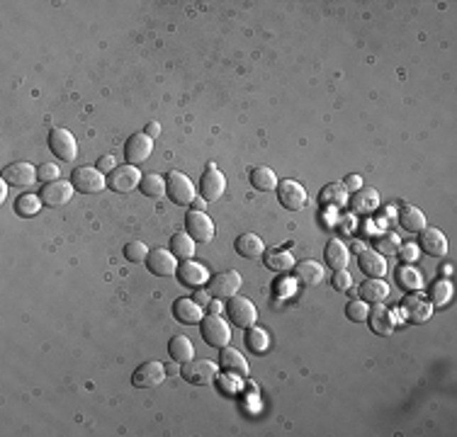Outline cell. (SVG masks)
Here are the masks:
<instances>
[{"mask_svg":"<svg viewBox=\"0 0 457 437\" xmlns=\"http://www.w3.org/2000/svg\"><path fill=\"white\" fill-rule=\"evenodd\" d=\"M165 195L170 197L173 204H178V207H190L195 202V185L180 170H170L165 175Z\"/></svg>","mask_w":457,"mask_h":437,"instance_id":"obj_1","label":"cell"},{"mask_svg":"<svg viewBox=\"0 0 457 437\" xmlns=\"http://www.w3.org/2000/svg\"><path fill=\"white\" fill-rule=\"evenodd\" d=\"M199 333H202V340L209 345V348H226L228 340H231V328L228 323L221 319V316H204L202 323H199Z\"/></svg>","mask_w":457,"mask_h":437,"instance_id":"obj_2","label":"cell"},{"mask_svg":"<svg viewBox=\"0 0 457 437\" xmlns=\"http://www.w3.org/2000/svg\"><path fill=\"white\" fill-rule=\"evenodd\" d=\"M71 183L76 187V192H83V195H98L107 187V175L100 173L98 168L93 166H81L71 173Z\"/></svg>","mask_w":457,"mask_h":437,"instance_id":"obj_3","label":"cell"},{"mask_svg":"<svg viewBox=\"0 0 457 437\" xmlns=\"http://www.w3.org/2000/svg\"><path fill=\"white\" fill-rule=\"evenodd\" d=\"M226 316L228 321L233 323L236 328H250L255 326V321H258V309H255V304L250 302V299L246 297H231L226 302Z\"/></svg>","mask_w":457,"mask_h":437,"instance_id":"obj_4","label":"cell"},{"mask_svg":"<svg viewBox=\"0 0 457 437\" xmlns=\"http://www.w3.org/2000/svg\"><path fill=\"white\" fill-rule=\"evenodd\" d=\"M180 374L187 384H195V387H209V384H214V379L219 372H216V365L212 360H195V357H192L190 362L182 365Z\"/></svg>","mask_w":457,"mask_h":437,"instance_id":"obj_5","label":"cell"},{"mask_svg":"<svg viewBox=\"0 0 457 437\" xmlns=\"http://www.w3.org/2000/svg\"><path fill=\"white\" fill-rule=\"evenodd\" d=\"M243 280L236 270H228V272H219L209 280V297L212 299H221V302H228L231 297H236L238 289H241Z\"/></svg>","mask_w":457,"mask_h":437,"instance_id":"obj_6","label":"cell"},{"mask_svg":"<svg viewBox=\"0 0 457 437\" xmlns=\"http://www.w3.org/2000/svg\"><path fill=\"white\" fill-rule=\"evenodd\" d=\"M49 149L56 158H59V161L73 163L78 158V144L68 129H61V127L51 129L49 132Z\"/></svg>","mask_w":457,"mask_h":437,"instance_id":"obj_7","label":"cell"},{"mask_svg":"<svg viewBox=\"0 0 457 437\" xmlns=\"http://www.w3.org/2000/svg\"><path fill=\"white\" fill-rule=\"evenodd\" d=\"M277 200L287 212H302L307 207V190L297 180H280L277 183Z\"/></svg>","mask_w":457,"mask_h":437,"instance_id":"obj_8","label":"cell"},{"mask_svg":"<svg viewBox=\"0 0 457 437\" xmlns=\"http://www.w3.org/2000/svg\"><path fill=\"white\" fill-rule=\"evenodd\" d=\"M165 377H168V372H165L163 362L151 360V362H144V365L136 367L134 374H131V384H134L136 389H156Z\"/></svg>","mask_w":457,"mask_h":437,"instance_id":"obj_9","label":"cell"},{"mask_svg":"<svg viewBox=\"0 0 457 437\" xmlns=\"http://www.w3.org/2000/svg\"><path fill=\"white\" fill-rule=\"evenodd\" d=\"M141 178L144 175L136 170V166H117L112 170V173H107V187H110L112 192H119V195H124V192H131L134 187H139Z\"/></svg>","mask_w":457,"mask_h":437,"instance_id":"obj_10","label":"cell"},{"mask_svg":"<svg viewBox=\"0 0 457 437\" xmlns=\"http://www.w3.org/2000/svg\"><path fill=\"white\" fill-rule=\"evenodd\" d=\"M185 231L190 234V238H195V243H209L214 238V221L204 212L190 209L185 217Z\"/></svg>","mask_w":457,"mask_h":437,"instance_id":"obj_11","label":"cell"},{"mask_svg":"<svg viewBox=\"0 0 457 437\" xmlns=\"http://www.w3.org/2000/svg\"><path fill=\"white\" fill-rule=\"evenodd\" d=\"M402 311H404V316H407L409 323H416V326H421V323H426L428 319H431L433 304H431V299L424 297V294L414 292V294H409V297L402 302Z\"/></svg>","mask_w":457,"mask_h":437,"instance_id":"obj_12","label":"cell"},{"mask_svg":"<svg viewBox=\"0 0 457 437\" xmlns=\"http://www.w3.org/2000/svg\"><path fill=\"white\" fill-rule=\"evenodd\" d=\"M146 268L156 277H170L178 272V258L170 253V248H153L146 258Z\"/></svg>","mask_w":457,"mask_h":437,"instance_id":"obj_13","label":"cell"},{"mask_svg":"<svg viewBox=\"0 0 457 437\" xmlns=\"http://www.w3.org/2000/svg\"><path fill=\"white\" fill-rule=\"evenodd\" d=\"M224 192H226V180L221 175V170L216 166H207L202 180H199V195H202V200H207V204L216 202L221 200Z\"/></svg>","mask_w":457,"mask_h":437,"instance_id":"obj_14","label":"cell"},{"mask_svg":"<svg viewBox=\"0 0 457 437\" xmlns=\"http://www.w3.org/2000/svg\"><path fill=\"white\" fill-rule=\"evenodd\" d=\"M153 151V139L146 136L144 132L141 134H131L129 141L124 144V158L129 161V166H139V163L148 161Z\"/></svg>","mask_w":457,"mask_h":437,"instance_id":"obj_15","label":"cell"},{"mask_svg":"<svg viewBox=\"0 0 457 437\" xmlns=\"http://www.w3.org/2000/svg\"><path fill=\"white\" fill-rule=\"evenodd\" d=\"M73 183H68V180H54V183H47L42 187V192H39V197H42L44 204H49V207H61V204L71 202L73 197Z\"/></svg>","mask_w":457,"mask_h":437,"instance_id":"obj_16","label":"cell"},{"mask_svg":"<svg viewBox=\"0 0 457 437\" xmlns=\"http://www.w3.org/2000/svg\"><path fill=\"white\" fill-rule=\"evenodd\" d=\"M3 180L15 187H30L34 183H39L37 170H34V166H30V163H13V166H8L3 170Z\"/></svg>","mask_w":457,"mask_h":437,"instance_id":"obj_17","label":"cell"},{"mask_svg":"<svg viewBox=\"0 0 457 437\" xmlns=\"http://www.w3.org/2000/svg\"><path fill=\"white\" fill-rule=\"evenodd\" d=\"M358 297L368 304H385L387 297H390V285L382 277H370V280H365L360 285Z\"/></svg>","mask_w":457,"mask_h":437,"instance_id":"obj_18","label":"cell"},{"mask_svg":"<svg viewBox=\"0 0 457 437\" xmlns=\"http://www.w3.org/2000/svg\"><path fill=\"white\" fill-rule=\"evenodd\" d=\"M421 248L424 253L433 255V258H445L448 255V238L441 229H426L421 231Z\"/></svg>","mask_w":457,"mask_h":437,"instance_id":"obj_19","label":"cell"},{"mask_svg":"<svg viewBox=\"0 0 457 437\" xmlns=\"http://www.w3.org/2000/svg\"><path fill=\"white\" fill-rule=\"evenodd\" d=\"M324 258H326V265L331 270H348V263H351V251L348 246L341 241V238H331L326 243V251H324Z\"/></svg>","mask_w":457,"mask_h":437,"instance_id":"obj_20","label":"cell"},{"mask_svg":"<svg viewBox=\"0 0 457 437\" xmlns=\"http://www.w3.org/2000/svg\"><path fill=\"white\" fill-rule=\"evenodd\" d=\"M178 277L185 287H202L204 282H209V272L202 268L195 260H182L178 265Z\"/></svg>","mask_w":457,"mask_h":437,"instance_id":"obj_21","label":"cell"},{"mask_svg":"<svg viewBox=\"0 0 457 437\" xmlns=\"http://www.w3.org/2000/svg\"><path fill=\"white\" fill-rule=\"evenodd\" d=\"M173 316L180 323H185V326H195V323H202V319H204L202 306H199L195 299H175Z\"/></svg>","mask_w":457,"mask_h":437,"instance_id":"obj_22","label":"cell"},{"mask_svg":"<svg viewBox=\"0 0 457 437\" xmlns=\"http://www.w3.org/2000/svg\"><path fill=\"white\" fill-rule=\"evenodd\" d=\"M426 221H428L426 214L419 207H414V204H404L399 209V226L404 231H409V234H421L426 229Z\"/></svg>","mask_w":457,"mask_h":437,"instance_id":"obj_23","label":"cell"},{"mask_svg":"<svg viewBox=\"0 0 457 437\" xmlns=\"http://www.w3.org/2000/svg\"><path fill=\"white\" fill-rule=\"evenodd\" d=\"M219 362L226 372L236 374V377H248L250 374V367H248V360L238 353L236 348H221V355H219Z\"/></svg>","mask_w":457,"mask_h":437,"instance_id":"obj_24","label":"cell"},{"mask_svg":"<svg viewBox=\"0 0 457 437\" xmlns=\"http://www.w3.org/2000/svg\"><path fill=\"white\" fill-rule=\"evenodd\" d=\"M358 268L368 277H385L387 275V258L377 251H363L358 253Z\"/></svg>","mask_w":457,"mask_h":437,"instance_id":"obj_25","label":"cell"},{"mask_svg":"<svg viewBox=\"0 0 457 437\" xmlns=\"http://www.w3.org/2000/svg\"><path fill=\"white\" fill-rule=\"evenodd\" d=\"M368 323L377 336H390L394 331V319L390 311L385 309V304H373V309H370V314H368Z\"/></svg>","mask_w":457,"mask_h":437,"instance_id":"obj_26","label":"cell"},{"mask_svg":"<svg viewBox=\"0 0 457 437\" xmlns=\"http://www.w3.org/2000/svg\"><path fill=\"white\" fill-rule=\"evenodd\" d=\"M351 207L356 214H370L380 207V192L373 187H360L356 195L351 197Z\"/></svg>","mask_w":457,"mask_h":437,"instance_id":"obj_27","label":"cell"},{"mask_svg":"<svg viewBox=\"0 0 457 437\" xmlns=\"http://www.w3.org/2000/svg\"><path fill=\"white\" fill-rule=\"evenodd\" d=\"M294 277L299 285H307V287H314L324 280V265L314 263V260H304V263H297L294 265Z\"/></svg>","mask_w":457,"mask_h":437,"instance_id":"obj_28","label":"cell"},{"mask_svg":"<svg viewBox=\"0 0 457 437\" xmlns=\"http://www.w3.org/2000/svg\"><path fill=\"white\" fill-rule=\"evenodd\" d=\"M236 253L241 258H248V260H255V258H263L265 253V243H263L260 236L255 234H243L236 238Z\"/></svg>","mask_w":457,"mask_h":437,"instance_id":"obj_29","label":"cell"},{"mask_svg":"<svg viewBox=\"0 0 457 437\" xmlns=\"http://www.w3.org/2000/svg\"><path fill=\"white\" fill-rule=\"evenodd\" d=\"M277 183H280V180H277V175H275V170H272V168L258 166V168L250 170V185H253L258 192L277 190Z\"/></svg>","mask_w":457,"mask_h":437,"instance_id":"obj_30","label":"cell"},{"mask_svg":"<svg viewBox=\"0 0 457 437\" xmlns=\"http://www.w3.org/2000/svg\"><path fill=\"white\" fill-rule=\"evenodd\" d=\"M168 355H170V360L185 365V362H190L192 357H195V345L190 343V338L175 336V338H170V343H168Z\"/></svg>","mask_w":457,"mask_h":437,"instance_id":"obj_31","label":"cell"},{"mask_svg":"<svg viewBox=\"0 0 457 437\" xmlns=\"http://www.w3.org/2000/svg\"><path fill=\"white\" fill-rule=\"evenodd\" d=\"M170 253L178 260H192L195 255V238H190L187 231H178L170 238Z\"/></svg>","mask_w":457,"mask_h":437,"instance_id":"obj_32","label":"cell"},{"mask_svg":"<svg viewBox=\"0 0 457 437\" xmlns=\"http://www.w3.org/2000/svg\"><path fill=\"white\" fill-rule=\"evenodd\" d=\"M42 197L34 195V192H25V195H20L15 200V214L22 219H30L34 214H39V209H42Z\"/></svg>","mask_w":457,"mask_h":437,"instance_id":"obj_33","label":"cell"},{"mask_svg":"<svg viewBox=\"0 0 457 437\" xmlns=\"http://www.w3.org/2000/svg\"><path fill=\"white\" fill-rule=\"evenodd\" d=\"M246 345H248L250 353L255 355H263L268 348H270V336H268V331H263V328H246Z\"/></svg>","mask_w":457,"mask_h":437,"instance_id":"obj_34","label":"cell"},{"mask_svg":"<svg viewBox=\"0 0 457 437\" xmlns=\"http://www.w3.org/2000/svg\"><path fill=\"white\" fill-rule=\"evenodd\" d=\"M139 190L144 192L146 197H151V200H161V197L165 195V178L158 173H148L141 178Z\"/></svg>","mask_w":457,"mask_h":437,"instance_id":"obj_35","label":"cell"},{"mask_svg":"<svg viewBox=\"0 0 457 437\" xmlns=\"http://www.w3.org/2000/svg\"><path fill=\"white\" fill-rule=\"evenodd\" d=\"M263 263H265V268L272 272H290L297 265L294 258L287 251H270L265 258H263Z\"/></svg>","mask_w":457,"mask_h":437,"instance_id":"obj_36","label":"cell"},{"mask_svg":"<svg viewBox=\"0 0 457 437\" xmlns=\"http://www.w3.org/2000/svg\"><path fill=\"white\" fill-rule=\"evenodd\" d=\"M397 285L402 289H407V292H419L421 287H424V277H421L419 270L414 268H399L397 270Z\"/></svg>","mask_w":457,"mask_h":437,"instance_id":"obj_37","label":"cell"},{"mask_svg":"<svg viewBox=\"0 0 457 437\" xmlns=\"http://www.w3.org/2000/svg\"><path fill=\"white\" fill-rule=\"evenodd\" d=\"M319 200L324 204H334V207H343V204L348 202V190L343 185H329L321 190V195H319Z\"/></svg>","mask_w":457,"mask_h":437,"instance_id":"obj_38","label":"cell"},{"mask_svg":"<svg viewBox=\"0 0 457 437\" xmlns=\"http://www.w3.org/2000/svg\"><path fill=\"white\" fill-rule=\"evenodd\" d=\"M399 246H402V241H399V236L392 234V231H390V234H385V236H380L375 241V251L380 253V255H385V258H387V255L397 253Z\"/></svg>","mask_w":457,"mask_h":437,"instance_id":"obj_39","label":"cell"},{"mask_svg":"<svg viewBox=\"0 0 457 437\" xmlns=\"http://www.w3.org/2000/svg\"><path fill=\"white\" fill-rule=\"evenodd\" d=\"M368 314H370V306H368V302H363V299H353V302H348V306H346V316L353 323H365L368 321Z\"/></svg>","mask_w":457,"mask_h":437,"instance_id":"obj_40","label":"cell"},{"mask_svg":"<svg viewBox=\"0 0 457 437\" xmlns=\"http://www.w3.org/2000/svg\"><path fill=\"white\" fill-rule=\"evenodd\" d=\"M450 297H453V285H450L448 280H441V282H436V285H433V289H431V304L443 306V304L450 302Z\"/></svg>","mask_w":457,"mask_h":437,"instance_id":"obj_41","label":"cell"},{"mask_svg":"<svg viewBox=\"0 0 457 437\" xmlns=\"http://www.w3.org/2000/svg\"><path fill=\"white\" fill-rule=\"evenodd\" d=\"M124 258L129 260V263H144V260L148 258V248H146V243H141V241H131L124 246Z\"/></svg>","mask_w":457,"mask_h":437,"instance_id":"obj_42","label":"cell"},{"mask_svg":"<svg viewBox=\"0 0 457 437\" xmlns=\"http://www.w3.org/2000/svg\"><path fill=\"white\" fill-rule=\"evenodd\" d=\"M61 178V170L59 166H54V163H42V166L37 168V180L39 183H54V180Z\"/></svg>","mask_w":457,"mask_h":437,"instance_id":"obj_43","label":"cell"},{"mask_svg":"<svg viewBox=\"0 0 457 437\" xmlns=\"http://www.w3.org/2000/svg\"><path fill=\"white\" fill-rule=\"evenodd\" d=\"M331 287L336 289V292H348V289L353 287V277L348 270H336L334 277H331Z\"/></svg>","mask_w":457,"mask_h":437,"instance_id":"obj_44","label":"cell"},{"mask_svg":"<svg viewBox=\"0 0 457 437\" xmlns=\"http://www.w3.org/2000/svg\"><path fill=\"white\" fill-rule=\"evenodd\" d=\"M397 253L404 263H414V260L419 258V246H416V243H407V246H399Z\"/></svg>","mask_w":457,"mask_h":437,"instance_id":"obj_45","label":"cell"},{"mask_svg":"<svg viewBox=\"0 0 457 437\" xmlns=\"http://www.w3.org/2000/svg\"><path fill=\"white\" fill-rule=\"evenodd\" d=\"M117 168V158L114 156H102L98 161V170L100 173H112V170Z\"/></svg>","mask_w":457,"mask_h":437,"instance_id":"obj_46","label":"cell"},{"mask_svg":"<svg viewBox=\"0 0 457 437\" xmlns=\"http://www.w3.org/2000/svg\"><path fill=\"white\" fill-rule=\"evenodd\" d=\"M343 187H346V190H353V192H358L360 187H363V178H360V175H346V180H343Z\"/></svg>","mask_w":457,"mask_h":437,"instance_id":"obj_47","label":"cell"},{"mask_svg":"<svg viewBox=\"0 0 457 437\" xmlns=\"http://www.w3.org/2000/svg\"><path fill=\"white\" fill-rule=\"evenodd\" d=\"M144 134H146V136H151V139L156 141V139H158V134H161V124H158V122H148Z\"/></svg>","mask_w":457,"mask_h":437,"instance_id":"obj_48","label":"cell"},{"mask_svg":"<svg viewBox=\"0 0 457 437\" xmlns=\"http://www.w3.org/2000/svg\"><path fill=\"white\" fill-rule=\"evenodd\" d=\"M192 299H195V302H197L199 306H207L209 299H212V297H209V292H204V289L197 287V292H195V297H192Z\"/></svg>","mask_w":457,"mask_h":437,"instance_id":"obj_49","label":"cell"},{"mask_svg":"<svg viewBox=\"0 0 457 437\" xmlns=\"http://www.w3.org/2000/svg\"><path fill=\"white\" fill-rule=\"evenodd\" d=\"M207 314H212V316L221 314V299H212V302L207 304Z\"/></svg>","mask_w":457,"mask_h":437,"instance_id":"obj_50","label":"cell"},{"mask_svg":"<svg viewBox=\"0 0 457 437\" xmlns=\"http://www.w3.org/2000/svg\"><path fill=\"white\" fill-rule=\"evenodd\" d=\"M204 207H207V200H202V197H195V202L190 204V209H195V212H204Z\"/></svg>","mask_w":457,"mask_h":437,"instance_id":"obj_51","label":"cell"},{"mask_svg":"<svg viewBox=\"0 0 457 437\" xmlns=\"http://www.w3.org/2000/svg\"><path fill=\"white\" fill-rule=\"evenodd\" d=\"M5 195H8V183H0V200H5Z\"/></svg>","mask_w":457,"mask_h":437,"instance_id":"obj_52","label":"cell"},{"mask_svg":"<svg viewBox=\"0 0 457 437\" xmlns=\"http://www.w3.org/2000/svg\"><path fill=\"white\" fill-rule=\"evenodd\" d=\"M353 251H356V253H363V251H365L363 243H356V246H353Z\"/></svg>","mask_w":457,"mask_h":437,"instance_id":"obj_53","label":"cell"}]
</instances>
